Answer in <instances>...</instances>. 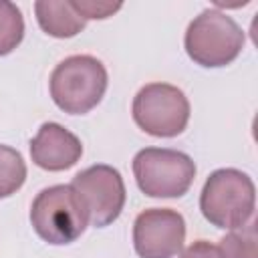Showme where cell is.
<instances>
[{
    "instance_id": "11",
    "label": "cell",
    "mask_w": 258,
    "mask_h": 258,
    "mask_svg": "<svg viewBox=\"0 0 258 258\" xmlns=\"http://www.w3.org/2000/svg\"><path fill=\"white\" fill-rule=\"evenodd\" d=\"M258 236H256V222H248L242 228L230 230L220 240V256L222 258H258Z\"/></svg>"
},
{
    "instance_id": "3",
    "label": "cell",
    "mask_w": 258,
    "mask_h": 258,
    "mask_svg": "<svg viewBox=\"0 0 258 258\" xmlns=\"http://www.w3.org/2000/svg\"><path fill=\"white\" fill-rule=\"evenodd\" d=\"M244 30L232 16L216 8H206L189 22L183 46L196 64L218 69L238 58L244 48Z\"/></svg>"
},
{
    "instance_id": "4",
    "label": "cell",
    "mask_w": 258,
    "mask_h": 258,
    "mask_svg": "<svg viewBox=\"0 0 258 258\" xmlns=\"http://www.w3.org/2000/svg\"><path fill=\"white\" fill-rule=\"evenodd\" d=\"M30 224L48 244H71L85 232L89 218L73 185H50L36 194L30 206Z\"/></svg>"
},
{
    "instance_id": "8",
    "label": "cell",
    "mask_w": 258,
    "mask_h": 258,
    "mask_svg": "<svg viewBox=\"0 0 258 258\" xmlns=\"http://www.w3.org/2000/svg\"><path fill=\"white\" fill-rule=\"evenodd\" d=\"M185 242V220L169 208H149L133 222V246L139 258H173Z\"/></svg>"
},
{
    "instance_id": "2",
    "label": "cell",
    "mask_w": 258,
    "mask_h": 258,
    "mask_svg": "<svg viewBox=\"0 0 258 258\" xmlns=\"http://www.w3.org/2000/svg\"><path fill=\"white\" fill-rule=\"evenodd\" d=\"M107 69L91 54H73L60 60L50 75V97L69 115H85L95 109L107 91Z\"/></svg>"
},
{
    "instance_id": "10",
    "label": "cell",
    "mask_w": 258,
    "mask_h": 258,
    "mask_svg": "<svg viewBox=\"0 0 258 258\" xmlns=\"http://www.w3.org/2000/svg\"><path fill=\"white\" fill-rule=\"evenodd\" d=\"M34 14L38 26L54 38L77 36L87 20L73 8L71 0H38L34 2Z\"/></svg>"
},
{
    "instance_id": "5",
    "label": "cell",
    "mask_w": 258,
    "mask_h": 258,
    "mask_svg": "<svg viewBox=\"0 0 258 258\" xmlns=\"http://www.w3.org/2000/svg\"><path fill=\"white\" fill-rule=\"evenodd\" d=\"M133 175L149 198H181L194 183L196 163L177 149L145 147L133 157Z\"/></svg>"
},
{
    "instance_id": "14",
    "label": "cell",
    "mask_w": 258,
    "mask_h": 258,
    "mask_svg": "<svg viewBox=\"0 0 258 258\" xmlns=\"http://www.w3.org/2000/svg\"><path fill=\"white\" fill-rule=\"evenodd\" d=\"M73 8L85 20H103L121 10V2H97V0H71Z\"/></svg>"
},
{
    "instance_id": "12",
    "label": "cell",
    "mask_w": 258,
    "mask_h": 258,
    "mask_svg": "<svg viewBox=\"0 0 258 258\" xmlns=\"http://www.w3.org/2000/svg\"><path fill=\"white\" fill-rule=\"evenodd\" d=\"M26 179V163L22 155L8 147L0 145V200L16 194Z\"/></svg>"
},
{
    "instance_id": "7",
    "label": "cell",
    "mask_w": 258,
    "mask_h": 258,
    "mask_svg": "<svg viewBox=\"0 0 258 258\" xmlns=\"http://www.w3.org/2000/svg\"><path fill=\"white\" fill-rule=\"evenodd\" d=\"M71 185L81 198L91 226L105 228L121 216L127 191L119 169H115L113 165H91L79 171L73 177Z\"/></svg>"
},
{
    "instance_id": "9",
    "label": "cell",
    "mask_w": 258,
    "mask_h": 258,
    "mask_svg": "<svg viewBox=\"0 0 258 258\" xmlns=\"http://www.w3.org/2000/svg\"><path fill=\"white\" fill-rule=\"evenodd\" d=\"M83 155V143L75 133L62 125L42 123L38 133L30 139V157L34 165L46 171H64L73 167Z\"/></svg>"
},
{
    "instance_id": "13",
    "label": "cell",
    "mask_w": 258,
    "mask_h": 258,
    "mask_svg": "<svg viewBox=\"0 0 258 258\" xmlns=\"http://www.w3.org/2000/svg\"><path fill=\"white\" fill-rule=\"evenodd\" d=\"M24 38V18L14 2L0 0V56L10 54Z\"/></svg>"
},
{
    "instance_id": "6",
    "label": "cell",
    "mask_w": 258,
    "mask_h": 258,
    "mask_svg": "<svg viewBox=\"0 0 258 258\" xmlns=\"http://www.w3.org/2000/svg\"><path fill=\"white\" fill-rule=\"evenodd\" d=\"M133 121L153 137H175L189 121V101L181 89L167 83H149L133 99Z\"/></svg>"
},
{
    "instance_id": "1",
    "label": "cell",
    "mask_w": 258,
    "mask_h": 258,
    "mask_svg": "<svg viewBox=\"0 0 258 258\" xmlns=\"http://www.w3.org/2000/svg\"><path fill=\"white\" fill-rule=\"evenodd\" d=\"M256 208V187L248 173L222 167L210 173L200 194V210L204 218L222 230L246 226Z\"/></svg>"
},
{
    "instance_id": "15",
    "label": "cell",
    "mask_w": 258,
    "mask_h": 258,
    "mask_svg": "<svg viewBox=\"0 0 258 258\" xmlns=\"http://www.w3.org/2000/svg\"><path fill=\"white\" fill-rule=\"evenodd\" d=\"M179 258H222L218 246L206 242V240H198L191 246H187Z\"/></svg>"
}]
</instances>
